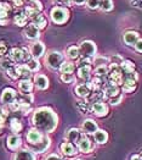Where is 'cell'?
<instances>
[{
    "label": "cell",
    "instance_id": "cell-1",
    "mask_svg": "<svg viewBox=\"0 0 142 160\" xmlns=\"http://www.w3.org/2000/svg\"><path fill=\"white\" fill-rule=\"evenodd\" d=\"M57 115L50 108H40L33 115L34 126L44 132H52L57 127Z\"/></svg>",
    "mask_w": 142,
    "mask_h": 160
},
{
    "label": "cell",
    "instance_id": "cell-2",
    "mask_svg": "<svg viewBox=\"0 0 142 160\" xmlns=\"http://www.w3.org/2000/svg\"><path fill=\"white\" fill-rule=\"evenodd\" d=\"M50 16H51V20L55 23L63 25L69 18V11L67 8H63V6H55L51 9Z\"/></svg>",
    "mask_w": 142,
    "mask_h": 160
},
{
    "label": "cell",
    "instance_id": "cell-3",
    "mask_svg": "<svg viewBox=\"0 0 142 160\" xmlns=\"http://www.w3.org/2000/svg\"><path fill=\"white\" fill-rule=\"evenodd\" d=\"M45 62H46V65L50 67V68L57 70V68H60L61 65L65 62L63 61V55L60 53V52H50V53L45 56Z\"/></svg>",
    "mask_w": 142,
    "mask_h": 160
},
{
    "label": "cell",
    "instance_id": "cell-4",
    "mask_svg": "<svg viewBox=\"0 0 142 160\" xmlns=\"http://www.w3.org/2000/svg\"><path fill=\"white\" fill-rule=\"evenodd\" d=\"M79 49H80V55H83L86 59H90L92 56H95V54H96V45L91 40H84L80 44Z\"/></svg>",
    "mask_w": 142,
    "mask_h": 160
},
{
    "label": "cell",
    "instance_id": "cell-5",
    "mask_svg": "<svg viewBox=\"0 0 142 160\" xmlns=\"http://www.w3.org/2000/svg\"><path fill=\"white\" fill-rule=\"evenodd\" d=\"M92 89H94V84L91 82L81 83L76 87V94L79 95L80 98H88L92 92Z\"/></svg>",
    "mask_w": 142,
    "mask_h": 160
},
{
    "label": "cell",
    "instance_id": "cell-6",
    "mask_svg": "<svg viewBox=\"0 0 142 160\" xmlns=\"http://www.w3.org/2000/svg\"><path fill=\"white\" fill-rule=\"evenodd\" d=\"M23 33H25V37L29 40H37L40 37V29L33 23L27 25Z\"/></svg>",
    "mask_w": 142,
    "mask_h": 160
},
{
    "label": "cell",
    "instance_id": "cell-7",
    "mask_svg": "<svg viewBox=\"0 0 142 160\" xmlns=\"http://www.w3.org/2000/svg\"><path fill=\"white\" fill-rule=\"evenodd\" d=\"M91 111L92 114H95L96 116L98 118H102V116H106L107 112H108V108L104 104L103 102L98 100V102H95L92 105H91Z\"/></svg>",
    "mask_w": 142,
    "mask_h": 160
},
{
    "label": "cell",
    "instance_id": "cell-8",
    "mask_svg": "<svg viewBox=\"0 0 142 160\" xmlns=\"http://www.w3.org/2000/svg\"><path fill=\"white\" fill-rule=\"evenodd\" d=\"M16 97H17V93H16V91L12 89V88H5L4 91H2V93H1V103H4V104H12L13 102L16 100Z\"/></svg>",
    "mask_w": 142,
    "mask_h": 160
},
{
    "label": "cell",
    "instance_id": "cell-9",
    "mask_svg": "<svg viewBox=\"0 0 142 160\" xmlns=\"http://www.w3.org/2000/svg\"><path fill=\"white\" fill-rule=\"evenodd\" d=\"M45 52V45L41 42H34L30 45V55L33 59H39Z\"/></svg>",
    "mask_w": 142,
    "mask_h": 160
},
{
    "label": "cell",
    "instance_id": "cell-10",
    "mask_svg": "<svg viewBox=\"0 0 142 160\" xmlns=\"http://www.w3.org/2000/svg\"><path fill=\"white\" fill-rule=\"evenodd\" d=\"M49 146H50V139L48 137H43L38 143L32 144V150L35 152V153H43V152H45L48 149Z\"/></svg>",
    "mask_w": 142,
    "mask_h": 160
},
{
    "label": "cell",
    "instance_id": "cell-11",
    "mask_svg": "<svg viewBox=\"0 0 142 160\" xmlns=\"http://www.w3.org/2000/svg\"><path fill=\"white\" fill-rule=\"evenodd\" d=\"M10 59L12 60L13 62H22L25 59H26V54L22 49H18V48H13L10 52Z\"/></svg>",
    "mask_w": 142,
    "mask_h": 160
},
{
    "label": "cell",
    "instance_id": "cell-12",
    "mask_svg": "<svg viewBox=\"0 0 142 160\" xmlns=\"http://www.w3.org/2000/svg\"><path fill=\"white\" fill-rule=\"evenodd\" d=\"M66 137H67V141L71 143H79V141L83 138V134L80 133V131L78 128H71L67 132Z\"/></svg>",
    "mask_w": 142,
    "mask_h": 160
},
{
    "label": "cell",
    "instance_id": "cell-13",
    "mask_svg": "<svg viewBox=\"0 0 142 160\" xmlns=\"http://www.w3.org/2000/svg\"><path fill=\"white\" fill-rule=\"evenodd\" d=\"M81 128H83V131H84L85 133L95 134V132L97 131V125H96V122H95L94 120L88 119V120H85L84 122H83Z\"/></svg>",
    "mask_w": 142,
    "mask_h": 160
},
{
    "label": "cell",
    "instance_id": "cell-14",
    "mask_svg": "<svg viewBox=\"0 0 142 160\" xmlns=\"http://www.w3.org/2000/svg\"><path fill=\"white\" fill-rule=\"evenodd\" d=\"M123 39H124V43L128 44V45H135L136 42L140 39V38H139V33H137V32L129 31V32H125V33H124Z\"/></svg>",
    "mask_w": 142,
    "mask_h": 160
},
{
    "label": "cell",
    "instance_id": "cell-15",
    "mask_svg": "<svg viewBox=\"0 0 142 160\" xmlns=\"http://www.w3.org/2000/svg\"><path fill=\"white\" fill-rule=\"evenodd\" d=\"M30 20H32V23H33V25H35L39 29L45 28L46 25H48V20H46V18H45V16H44V15H41V13H37V15H34L33 17H30Z\"/></svg>",
    "mask_w": 142,
    "mask_h": 160
},
{
    "label": "cell",
    "instance_id": "cell-16",
    "mask_svg": "<svg viewBox=\"0 0 142 160\" xmlns=\"http://www.w3.org/2000/svg\"><path fill=\"white\" fill-rule=\"evenodd\" d=\"M34 83H35V87L38 89H46L49 87V80L44 75H35Z\"/></svg>",
    "mask_w": 142,
    "mask_h": 160
},
{
    "label": "cell",
    "instance_id": "cell-17",
    "mask_svg": "<svg viewBox=\"0 0 142 160\" xmlns=\"http://www.w3.org/2000/svg\"><path fill=\"white\" fill-rule=\"evenodd\" d=\"M15 70H16V73H17L18 77H22L23 80H29L30 71H29V68L27 67L26 64H21V65L15 66Z\"/></svg>",
    "mask_w": 142,
    "mask_h": 160
},
{
    "label": "cell",
    "instance_id": "cell-18",
    "mask_svg": "<svg viewBox=\"0 0 142 160\" xmlns=\"http://www.w3.org/2000/svg\"><path fill=\"white\" fill-rule=\"evenodd\" d=\"M61 152L67 157H72V155H74L77 153V149L71 142H63L61 144Z\"/></svg>",
    "mask_w": 142,
    "mask_h": 160
},
{
    "label": "cell",
    "instance_id": "cell-19",
    "mask_svg": "<svg viewBox=\"0 0 142 160\" xmlns=\"http://www.w3.org/2000/svg\"><path fill=\"white\" fill-rule=\"evenodd\" d=\"M91 76V67L90 65H83L78 70V77L84 81H88Z\"/></svg>",
    "mask_w": 142,
    "mask_h": 160
},
{
    "label": "cell",
    "instance_id": "cell-20",
    "mask_svg": "<svg viewBox=\"0 0 142 160\" xmlns=\"http://www.w3.org/2000/svg\"><path fill=\"white\" fill-rule=\"evenodd\" d=\"M13 22H15V25L18 27H23L27 25V22H28V16L26 15V12H18L15 15V17H13Z\"/></svg>",
    "mask_w": 142,
    "mask_h": 160
},
{
    "label": "cell",
    "instance_id": "cell-21",
    "mask_svg": "<svg viewBox=\"0 0 142 160\" xmlns=\"http://www.w3.org/2000/svg\"><path fill=\"white\" fill-rule=\"evenodd\" d=\"M41 138H43V136H41V133L39 132L38 130H32V131H29L28 134H27V139H28V142L30 144L38 143Z\"/></svg>",
    "mask_w": 142,
    "mask_h": 160
},
{
    "label": "cell",
    "instance_id": "cell-22",
    "mask_svg": "<svg viewBox=\"0 0 142 160\" xmlns=\"http://www.w3.org/2000/svg\"><path fill=\"white\" fill-rule=\"evenodd\" d=\"M13 160H34V155L30 150H20L16 153Z\"/></svg>",
    "mask_w": 142,
    "mask_h": 160
},
{
    "label": "cell",
    "instance_id": "cell-23",
    "mask_svg": "<svg viewBox=\"0 0 142 160\" xmlns=\"http://www.w3.org/2000/svg\"><path fill=\"white\" fill-rule=\"evenodd\" d=\"M78 148H79V150L83 152V153H89L92 147H91L90 141H89L88 138L83 137V138L79 141V143H78Z\"/></svg>",
    "mask_w": 142,
    "mask_h": 160
},
{
    "label": "cell",
    "instance_id": "cell-24",
    "mask_svg": "<svg viewBox=\"0 0 142 160\" xmlns=\"http://www.w3.org/2000/svg\"><path fill=\"white\" fill-rule=\"evenodd\" d=\"M12 11L11 5L6 2H0V20L1 18H9V15Z\"/></svg>",
    "mask_w": 142,
    "mask_h": 160
},
{
    "label": "cell",
    "instance_id": "cell-25",
    "mask_svg": "<svg viewBox=\"0 0 142 160\" xmlns=\"http://www.w3.org/2000/svg\"><path fill=\"white\" fill-rule=\"evenodd\" d=\"M18 87H20V91L21 92H23L25 94H29V92L33 88V83H32L30 80H21Z\"/></svg>",
    "mask_w": 142,
    "mask_h": 160
},
{
    "label": "cell",
    "instance_id": "cell-26",
    "mask_svg": "<svg viewBox=\"0 0 142 160\" xmlns=\"http://www.w3.org/2000/svg\"><path fill=\"white\" fill-rule=\"evenodd\" d=\"M104 95L108 97V98H112V97H116L119 94V87L116 86V84H108L106 88H104Z\"/></svg>",
    "mask_w": 142,
    "mask_h": 160
},
{
    "label": "cell",
    "instance_id": "cell-27",
    "mask_svg": "<svg viewBox=\"0 0 142 160\" xmlns=\"http://www.w3.org/2000/svg\"><path fill=\"white\" fill-rule=\"evenodd\" d=\"M94 137H95V141L98 143V144H103L107 142V139H108V134L107 132H104L102 130H97L95 134H94Z\"/></svg>",
    "mask_w": 142,
    "mask_h": 160
},
{
    "label": "cell",
    "instance_id": "cell-28",
    "mask_svg": "<svg viewBox=\"0 0 142 160\" xmlns=\"http://www.w3.org/2000/svg\"><path fill=\"white\" fill-rule=\"evenodd\" d=\"M20 146H21V138H20L18 136L13 134V136H10V137L7 138V147L9 148L16 149V148H18Z\"/></svg>",
    "mask_w": 142,
    "mask_h": 160
},
{
    "label": "cell",
    "instance_id": "cell-29",
    "mask_svg": "<svg viewBox=\"0 0 142 160\" xmlns=\"http://www.w3.org/2000/svg\"><path fill=\"white\" fill-rule=\"evenodd\" d=\"M67 55H68L69 59H73V60L79 59L80 58V49H79V47H76V45L69 47L67 49Z\"/></svg>",
    "mask_w": 142,
    "mask_h": 160
},
{
    "label": "cell",
    "instance_id": "cell-30",
    "mask_svg": "<svg viewBox=\"0 0 142 160\" xmlns=\"http://www.w3.org/2000/svg\"><path fill=\"white\" fill-rule=\"evenodd\" d=\"M120 68H121L123 73H131V72L135 71L134 64H132L131 61H129V60H124V61L120 64Z\"/></svg>",
    "mask_w": 142,
    "mask_h": 160
},
{
    "label": "cell",
    "instance_id": "cell-31",
    "mask_svg": "<svg viewBox=\"0 0 142 160\" xmlns=\"http://www.w3.org/2000/svg\"><path fill=\"white\" fill-rule=\"evenodd\" d=\"M74 64L73 62H71V61H65L61 67H60V71H61V73H73V71H74Z\"/></svg>",
    "mask_w": 142,
    "mask_h": 160
},
{
    "label": "cell",
    "instance_id": "cell-32",
    "mask_svg": "<svg viewBox=\"0 0 142 160\" xmlns=\"http://www.w3.org/2000/svg\"><path fill=\"white\" fill-rule=\"evenodd\" d=\"M26 65L29 68L30 72H35V71H38L39 68H40V62L38 61V59H29V60H27Z\"/></svg>",
    "mask_w": 142,
    "mask_h": 160
},
{
    "label": "cell",
    "instance_id": "cell-33",
    "mask_svg": "<svg viewBox=\"0 0 142 160\" xmlns=\"http://www.w3.org/2000/svg\"><path fill=\"white\" fill-rule=\"evenodd\" d=\"M100 9L102 11H111L113 9V1L112 0H100Z\"/></svg>",
    "mask_w": 142,
    "mask_h": 160
},
{
    "label": "cell",
    "instance_id": "cell-34",
    "mask_svg": "<svg viewBox=\"0 0 142 160\" xmlns=\"http://www.w3.org/2000/svg\"><path fill=\"white\" fill-rule=\"evenodd\" d=\"M13 67V61L11 59H1L0 60V68L1 70H5V71H7L9 68H11Z\"/></svg>",
    "mask_w": 142,
    "mask_h": 160
},
{
    "label": "cell",
    "instance_id": "cell-35",
    "mask_svg": "<svg viewBox=\"0 0 142 160\" xmlns=\"http://www.w3.org/2000/svg\"><path fill=\"white\" fill-rule=\"evenodd\" d=\"M107 73H108V67L107 66H98L95 68V76H96V77L102 78Z\"/></svg>",
    "mask_w": 142,
    "mask_h": 160
},
{
    "label": "cell",
    "instance_id": "cell-36",
    "mask_svg": "<svg viewBox=\"0 0 142 160\" xmlns=\"http://www.w3.org/2000/svg\"><path fill=\"white\" fill-rule=\"evenodd\" d=\"M10 127H11V130H12L13 132H20L22 130V123L17 120V119H13L10 122Z\"/></svg>",
    "mask_w": 142,
    "mask_h": 160
},
{
    "label": "cell",
    "instance_id": "cell-37",
    "mask_svg": "<svg viewBox=\"0 0 142 160\" xmlns=\"http://www.w3.org/2000/svg\"><path fill=\"white\" fill-rule=\"evenodd\" d=\"M108 62V59L104 56H96L94 60V64L96 65V67L98 66H106V64Z\"/></svg>",
    "mask_w": 142,
    "mask_h": 160
},
{
    "label": "cell",
    "instance_id": "cell-38",
    "mask_svg": "<svg viewBox=\"0 0 142 160\" xmlns=\"http://www.w3.org/2000/svg\"><path fill=\"white\" fill-rule=\"evenodd\" d=\"M61 80L65 83H72L76 80V77H74L73 73H61Z\"/></svg>",
    "mask_w": 142,
    "mask_h": 160
},
{
    "label": "cell",
    "instance_id": "cell-39",
    "mask_svg": "<svg viewBox=\"0 0 142 160\" xmlns=\"http://www.w3.org/2000/svg\"><path fill=\"white\" fill-rule=\"evenodd\" d=\"M86 5L91 10H96L100 8V0H86Z\"/></svg>",
    "mask_w": 142,
    "mask_h": 160
},
{
    "label": "cell",
    "instance_id": "cell-40",
    "mask_svg": "<svg viewBox=\"0 0 142 160\" xmlns=\"http://www.w3.org/2000/svg\"><path fill=\"white\" fill-rule=\"evenodd\" d=\"M55 1V4H57V5H60V6H63V8H67V6H71L73 2H72V0H53Z\"/></svg>",
    "mask_w": 142,
    "mask_h": 160
},
{
    "label": "cell",
    "instance_id": "cell-41",
    "mask_svg": "<svg viewBox=\"0 0 142 160\" xmlns=\"http://www.w3.org/2000/svg\"><path fill=\"white\" fill-rule=\"evenodd\" d=\"M121 99H123V97H121L120 94H118V95H116V97L109 98V103H111L112 105H117V104H119V103L121 102Z\"/></svg>",
    "mask_w": 142,
    "mask_h": 160
},
{
    "label": "cell",
    "instance_id": "cell-42",
    "mask_svg": "<svg viewBox=\"0 0 142 160\" xmlns=\"http://www.w3.org/2000/svg\"><path fill=\"white\" fill-rule=\"evenodd\" d=\"M7 53V45L5 42H0V56H4Z\"/></svg>",
    "mask_w": 142,
    "mask_h": 160
},
{
    "label": "cell",
    "instance_id": "cell-43",
    "mask_svg": "<svg viewBox=\"0 0 142 160\" xmlns=\"http://www.w3.org/2000/svg\"><path fill=\"white\" fill-rule=\"evenodd\" d=\"M12 2L15 6H17V8H22V6L25 5L26 0H12Z\"/></svg>",
    "mask_w": 142,
    "mask_h": 160
},
{
    "label": "cell",
    "instance_id": "cell-44",
    "mask_svg": "<svg viewBox=\"0 0 142 160\" xmlns=\"http://www.w3.org/2000/svg\"><path fill=\"white\" fill-rule=\"evenodd\" d=\"M135 49L139 52V53H142V39H139L135 44Z\"/></svg>",
    "mask_w": 142,
    "mask_h": 160
},
{
    "label": "cell",
    "instance_id": "cell-45",
    "mask_svg": "<svg viewBox=\"0 0 142 160\" xmlns=\"http://www.w3.org/2000/svg\"><path fill=\"white\" fill-rule=\"evenodd\" d=\"M45 160H62L58 155H56V154H51V155H49L48 158H45Z\"/></svg>",
    "mask_w": 142,
    "mask_h": 160
},
{
    "label": "cell",
    "instance_id": "cell-46",
    "mask_svg": "<svg viewBox=\"0 0 142 160\" xmlns=\"http://www.w3.org/2000/svg\"><path fill=\"white\" fill-rule=\"evenodd\" d=\"M72 2L76 5H84L86 4V0H72Z\"/></svg>",
    "mask_w": 142,
    "mask_h": 160
},
{
    "label": "cell",
    "instance_id": "cell-47",
    "mask_svg": "<svg viewBox=\"0 0 142 160\" xmlns=\"http://www.w3.org/2000/svg\"><path fill=\"white\" fill-rule=\"evenodd\" d=\"M9 18H1L0 20V26H6V25H9Z\"/></svg>",
    "mask_w": 142,
    "mask_h": 160
},
{
    "label": "cell",
    "instance_id": "cell-48",
    "mask_svg": "<svg viewBox=\"0 0 142 160\" xmlns=\"http://www.w3.org/2000/svg\"><path fill=\"white\" fill-rule=\"evenodd\" d=\"M130 160H142V158L140 157V155H132Z\"/></svg>",
    "mask_w": 142,
    "mask_h": 160
},
{
    "label": "cell",
    "instance_id": "cell-49",
    "mask_svg": "<svg viewBox=\"0 0 142 160\" xmlns=\"http://www.w3.org/2000/svg\"><path fill=\"white\" fill-rule=\"evenodd\" d=\"M1 130H2V128H1V127H0V133H1Z\"/></svg>",
    "mask_w": 142,
    "mask_h": 160
},
{
    "label": "cell",
    "instance_id": "cell-50",
    "mask_svg": "<svg viewBox=\"0 0 142 160\" xmlns=\"http://www.w3.org/2000/svg\"><path fill=\"white\" fill-rule=\"evenodd\" d=\"M140 157H141V158H142V153H141V155H140Z\"/></svg>",
    "mask_w": 142,
    "mask_h": 160
},
{
    "label": "cell",
    "instance_id": "cell-51",
    "mask_svg": "<svg viewBox=\"0 0 142 160\" xmlns=\"http://www.w3.org/2000/svg\"><path fill=\"white\" fill-rule=\"evenodd\" d=\"M74 160H80V159H74Z\"/></svg>",
    "mask_w": 142,
    "mask_h": 160
},
{
    "label": "cell",
    "instance_id": "cell-52",
    "mask_svg": "<svg viewBox=\"0 0 142 160\" xmlns=\"http://www.w3.org/2000/svg\"><path fill=\"white\" fill-rule=\"evenodd\" d=\"M10 1H12V0H10Z\"/></svg>",
    "mask_w": 142,
    "mask_h": 160
},
{
    "label": "cell",
    "instance_id": "cell-53",
    "mask_svg": "<svg viewBox=\"0 0 142 160\" xmlns=\"http://www.w3.org/2000/svg\"><path fill=\"white\" fill-rule=\"evenodd\" d=\"M28 1H30V0H28Z\"/></svg>",
    "mask_w": 142,
    "mask_h": 160
}]
</instances>
